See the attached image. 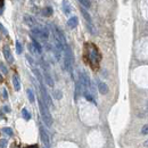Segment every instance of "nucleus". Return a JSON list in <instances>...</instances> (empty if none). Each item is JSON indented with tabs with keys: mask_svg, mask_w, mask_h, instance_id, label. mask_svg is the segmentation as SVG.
I'll list each match as a JSON object with an SVG mask.
<instances>
[{
	"mask_svg": "<svg viewBox=\"0 0 148 148\" xmlns=\"http://www.w3.org/2000/svg\"><path fill=\"white\" fill-rule=\"evenodd\" d=\"M86 54L88 56L89 64L92 69H97L100 62V54L98 51V48L92 43H87L86 45Z\"/></svg>",
	"mask_w": 148,
	"mask_h": 148,
	"instance_id": "nucleus-1",
	"label": "nucleus"
},
{
	"mask_svg": "<svg viewBox=\"0 0 148 148\" xmlns=\"http://www.w3.org/2000/svg\"><path fill=\"white\" fill-rule=\"evenodd\" d=\"M39 110H40V114H41V119L45 122V124L47 127H51L53 125V117H51V114L48 110V106L46 105L45 100L42 99V97L39 98Z\"/></svg>",
	"mask_w": 148,
	"mask_h": 148,
	"instance_id": "nucleus-2",
	"label": "nucleus"
},
{
	"mask_svg": "<svg viewBox=\"0 0 148 148\" xmlns=\"http://www.w3.org/2000/svg\"><path fill=\"white\" fill-rule=\"evenodd\" d=\"M81 13H82L83 17H84V19H86V22H87V26H88V29H89L90 33H91L92 36H95V34H96V29H95V26H93L91 16L89 15V13H88V12H87L84 8H81Z\"/></svg>",
	"mask_w": 148,
	"mask_h": 148,
	"instance_id": "nucleus-3",
	"label": "nucleus"
},
{
	"mask_svg": "<svg viewBox=\"0 0 148 148\" xmlns=\"http://www.w3.org/2000/svg\"><path fill=\"white\" fill-rule=\"evenodd\" d=\"M40 93H41V97H42V99L45 100L46 105H47L48 107H51V106H53L51 98H50L49 93L47 92V90H46V88H45V86H43V84H40Z\"/></svg>",
	"mask_w": 148,
	"mask_h": 148,
	"instance_id": "nucleus-4",
	"label": "nucleus"
},
{
	"mask_svg": "<svg viewBox=\"0 0 148 148\" xmlns=\"http://www.w3.org/2000/svg\"><path fill=\"white\" fill-rule=\"evenodd\" d=\"M40 137H41V140H42L43 145L46 146V148L50 147V140H49V136H48V133L46 132V130L43 129L42 127H40Z\"/></svg>",
	"mask_w": 148,
	"mask_h": 148,
	"instance_id": "nucleus-5",
	"label": "nucleus"
},
{
	"mask_svg": "<svg viewBox=\"0 0 148 148\" xmlns=\"http://www.w3.org/2000/svg\"><path fill=\"white\" fill-rule=\"evenodd\" d=\"M24 22H25V24L27 25V26H30V27H32V29H34V27H37V21L36 18L33 17V16H31V15H24Z\"/></svg>",
	"mask_w": 148,
	"mask_h": 148,
	"instance_id": "nucleus-6",
	"label": "nucleus"
},
{
	"mask_svg": "<svg viewBox=\"0 0 148 148\" xmlns=\"http://www.w3.org/2000/svg\"><path fill=\"white\" fill-rule=\"evenodd\" d=\"M43 73H45V80H46L47 84H48L49 87H54V80L51 79L50 74L48 72V66H47L46 64L43 65Z\"/></svg>",
	"mask_w": 148,
	"mask_h": 148,
	"instance_id": "nucleus-7",
	"label": "nucleus"
},
{
	"mask_svg": "<svg viewBox=\"0 0 148 148\" xmlns=\"http://www.w3.org/2000/svg\"><path fill=\"white\" fill-rule=\"evenodd\" d=\"M2 53H3V56H5L6 60H7L9 64H13V62H14V57H13V55H12L9 48H8V47H3Z\"/></svg>",
	"mask_w": 148,
	"mask_h": 148,
	"instance_id": "nucleus-8",
	"label": "nucleus"
},
{
	"mask_svg": "<svg viewBox=\"0 0 148 148\" xmlns=\"http://www.w3.org/2000/svg\"><path fill=\"white\" fill-rule=\"evenodd\" d=\"M98 90L101 95H106L108 92V87H107L106 83H104L101 81H98Z\"/></svg>",
	"mask_w": 148,
	"mask_h": 148,
	"instance_id": "nucleus-9",
	"label": "nucleus"
},
{
	"mask_svg": "<svg viewBox=\"0 0 148 148\" xmlns=\"http://www.w3.org/2000/svg\"><path fill=\"white\" fill-rule=\"evenodd\" d=\"M62 7H63V12H64L65 15H69L71 13V5H70L69 0H63Z\"/></svg>",
	"mask_w": 148,
	"mask_h": 148,
	"instance_id": "nucleus-10",
	"label": "nucleus"
},
{
	"mask_svg": "<svg viewBox=\"0 0 148 148\" xmlns=\"http://www.w3.org/2000/svg\"><path fill=\"white\" fill-rule=\"evenodd\" d=\"M31 38H32V45H33V47H34L37 54H39V55L42 54V47H41V45L38 42V40L36 39V38H33L32 36H31Z\"/></svg>",
	"mask_w": 148,
	"mask_h": 148,
	"instance_id": "nucleus-11",
	"label": "nucleus"
},
{
	"mask_svg": "<svg viewBox=\"0 0 148 148\" xmlns=\"http://www.w3.org/2000/svg\"><path fill=\"white\" fill-rule=\"evenodd\" d=\"M13 86H14V89L16 91H19V89H21V82H19V77L17 74H14L13 75Z\"/></svg>",
	"mask_w": 148,
	"mask_h": 148,
	"instance_id": "nucleus-12",
	"label": "nucleus"
},
{
	"mask_svg": "<svg viewBox=\"0 0 148 148\" xmlns=\"http://www.w3.org/2000/svg\"><path fill=\"white\" fill-rule=\"evenodd\" d=\"M77 24H79V19H77L76 16H73V17H71L67 21V25L70 26V29H75L77 26Z\"/></svg>",
	"mask_w": 148,
	"mask_h": 148,
	"instance_id": "nucleus-13",
	"label": "nucleus"
},
{
	"mask_svg": "<svg viewBox=\"0 0 148 148\" xmlns=\"http://www.w3.org/2000/svg\"><path fill=\"white\" fill-rule=\"evenodd\" d=\"M42 16H45V17H49V16H51L53 15V8L51 7H45L43 9H42Z\"/></svg>",
	"mask_w": 148,
	"mask_h": 148,
	"instance_id": "nucleus-14",
	"label": "nucleus"
},
{
	"mask_svg": "<svg viewBox=\"0 0 148 148\" xmlns=\"http://www.w3.org/2000/svg\"><path fill=\"white\" fill-rule=\"evenodd\" d=\"M32 71H33V73L36 74L37 79L39 80V82H40V84H43V83H42V76H41V73L39 72V70H38L37 67H33V70H32Z\"/></svg>",
	"mask_w": 148,
	"mask_h": 148,
	"instance_id": "nucleus-15",
	"label": "nucleus"
},
{
	"mask_svg": "<svg viewBox=\"0 0 148 148\" xmlns=\"http://www.w3.org/2000/svg\"><path fill=\"white\" fill-rule=\"evenodd\" d=\"M22 116H23L26 121H29V120L31 119V115H30V113L27 112L26 108H23V110H22Z\"/></svg>",
	"mask_w": 148,
	"mask_h": 148,
	"instance_id": "nucleus-16",
	"label": "nucleus"
},
{
	"mask_svg": "<svg viewBox=\"0 0 148 148\" xmlns=\"http://www.w3.org/2000/svg\"><path fill=\"white\" fill-rule=\"evenodd\" d=\"M27 97H29V100H30V103H34V93L33 91L31 90V89H27Z\"/></svg>",
	"mask_w": 148,
	"mask_h": 148,
	"instance_id": "nucleus-17",
	"label": "nucleus"
},
{
	"mask_svg": "<svg viewBox=\"0 0 148 148\" xmlns=\"http://www.w3.org/2000/svg\"><path fill=\"white\" fill-rule=\"evenodd\" d=\"M83 96H84V98H86L87 100H90V101H92V103H96V101H95V99H93V97L90 95V92H89V91L83 92Z\"/></svg>",
	"mask_w": 148,
	"mask_h": 148,
	"instance_id": "nucleus-18",
	"label": "nucleus"
},
{
	"mask_svg": "<svg viewBox=\"0 0 148 148\" xmlns=\"http://www.w3.org/2000/svg\"><path fill=\"white\" fill-rule=\"evenodd\" d=\"M80 1V3L82 5V6H84V7H87V8H89L90 6H91V0H79Z\"/></svg>",
	"mask_w": 148,
	"mask_h": 148,
	"instance_id": "nucleus-19",
	"label": "nucleus"
},
{
	"mask_svg": "<svg viewBox=\"0 0 148 148\" xmlns=\"http://www.w3.org/2000/svg\"><path fill=\"white\" fill-rule=\"evenodd\" d=\"M2 132L3 133H6L7 136H9V137H12L13 136V130L10 129V128H3L2 129Z\"/></svg>",
	"mask_w": 148,
	"mask_h": 148,
	"instance_id": "nucleus-20",
	"label": "nucleus"
},
{
	"mask_svg": "<svg viewBox=\"0 0 148 148\" xmlns=\"http://www.w3.org/2000/svg\"><path fill=\"white\" fill-rule=\"evenodd\" d=\"M22 51H23V48H22V45L19 43V41H16V53L17 54H22Z\"/></svg>",
	"mask_w": 148,
	"mask_h": 148,
	"instance_id": "nucleus-21",
	"label": "nucleus"
},
{
	"mask_svg": "<svg viewBox=\"0 0 148 148\" xmlns=\"http://www.w3.org/2000/svg\"><path fill=\"white\" fill-rule=\"evenodd\" d=\"M54 97L56 99H60L62 98V91L60 90H55L54 91Z\"/></svg>",
	"mask_w": 148,
	"mask_h": 148,
	"instance_id": "nucleus-22",
	"label": "nucleus"
},
{
	"mask_svg": "<svg viewBox=\"0 0 148 148\" xmlns=\"http://www.w3.org/2000/svg\"><path fill=\"white\" fill-rule=\"evenodd\" d=\"M0 67H1V72H2V74H7L8 70H7V67L5 66L3 63H0Z\"/></svg>",
	"mask_w": 148,
	"mask_h": 148,
	"instance_id": "nucleus-23",
	"label": "nucleus"
},
{
	"mask_svg": "<svg viewBox=\"0 0 148 148\" xmlns=\"http://www.w3.org/2000/svg\"><path fill=\"white\" fill-rule=\"evenodd\" d=\"M141 134H148V124H145L141 129Z\"/></svg>",
	"mask_w": 148,
	"mask_h": 148,
	"instance_id": "nucleus-24",
	"label": "nucleus"
},
{
	"mask_svg": "<svg viewBox=\"0 0 148 148\" xmlns=\"http://www.w3.org/2000/svg\"><path fill=\"white\" fill-rule=\"evenodd\" d=\"M1 92H2V98H3V99H7V98H8V92H7V90H6L5 88L1 89Z\"/></svg>",
	"mask_w": 148,
	"mask_h": 148,
	"instance_id": "nucleus-25",
	"label": "nucleus"
},
{
	"mask_svg": "<svg viewBox=\"0 0 148 148\" xmlns=\"http://www.w3.org/2000/svg\"><path fill=\"white\" fill-rule=\"evenodd\" d=\"M0 29H1V32H2V34H5V36H7V34H8L7 30L5 29V26H3L2 24H0Z\"/></svg>",
	"mask_w": 148,
	"mask_h": 148,
	"instance_id": "nucleus-26",
	"label": "nucleus"
},
{
	"mask_svg": "<svg viewBox=\"0 0 148 148\" xmlns=\"http://www.w3.org/2000/svg\"><path fill=\"white\" fill-rule=\"evenodd\" d=\"M6 146H7V140L6 139H1V146H0V148H6Z\"/></svg>",
	"mask_w": 148,
	"mask_h": 148,
	"instance_id": "nucleus-27",
	"label": "nucleus"
},
{
	"mask_svg": "<svg viewBox=\"0 0 148 148\" xmlns=\"http://www.w3.org/2000/svg\"><path fill=\"white\" fill-rule=\"evenodd\" d=\"M3 111H5V112H10V110H9V107L6 105V106H3Z\"/></svg>",
	"mask_w": 148,
	"mask_h": 148,
	"instance_id": "nucleus-28",
	"label": "nucleus"
},
{
	"mask_svg": "<svg viewBox=\"0 0 148 148\" xmlns=\"http://www.w3.org/2000/svg\"><path fill=\"white\" fill-rule=\"evenodd\" d=\"M26 148H38L37 145H31V146H27Z\"/></svg>",
	"mask_w": 148,
	"mask_h": 148,
	"instance_id": "nucleus-29",
	"label": "nucleus"
}]
</instances>
